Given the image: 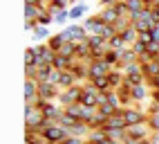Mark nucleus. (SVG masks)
Here are the masks:
<instances>
[{
  "label": "nucleus",
  "mask_w": 159,
  "mask_h": 144,
  "mask_svg": "<svg viewBox=\"0 0 159 144\" xmlns=\"http://www.w3.org/2000/svg\"><path fill=\"white\" fill-rule=\"evenodd\" d=\"M43 137L49 142V144H63L67 137H70V133L65 126H61L58 122H49V126L43 131Z\"/></svg>",
  "instance_id": "f257e3e1"
},
{
  "label": "nucleus",
  "mask_w": 159,
  "mask_h": 144,
  "mask_svg": "<svg viewBox=\"0 0 159 144\" xmlns=\"http://www.w3.org/2000/svg\"><path fill=\"white\" fill-rule=\"evenodd\" d=\"M81 97H83V86H72V88H65L58 95V106H63V108H67V106H72V104H81Z\"/></svg>",
  "instance_id": "f03ea898"
},
{
  "label": "nucleus",
  "mask_w": 159,
  "mask_h": 144,
  "mask_svg": "<svg viewBox=\"0 0 159 144\" xmlns=\"http://www.w3.org/2000/svg\"><path fill=\"white\" fill-rule=\"evenodd\" d=\"M34 50H36V68H40V65H52V61H54L56 52H54L47 43L34 45Z\"/></svg>",
  "instance_id": "7ed1b4c3"
},
{
  "label": "nucleus",
  "mask_w": 159,
  "mask_h": 144,
  "mask_svg": "<svg viewBox=\"0 0 159 144\" xmlns=\"http://www.w3.org/2000/svg\"><path fill=\"white\" fill-rule=\"evenodd\" d=\"M63 36H65V41H72V43H83V41H88V32L83 25H67L65 29L61 32Z\"/></svg>",
  "instance_id": "20e7f679"
},
{
  "label": "nucleus",
  "mask_w": 159,
  "mask_h": 144,
  "mask_svg": "<svg viewBox=\"0 0 159 144\" xmlns=\"http://www.w3.org/2000/svg\"><path fill=\"white\" fill-rule=\"evenodd\" d=\"M81 104L83 106H90V108H99V90L94 88L92 81H88L83 86V97H81Z\"/></svg>",
  "instance_id": "39448f33"
},
{
  "label": "nucleus",
  "mask_w": 159,
  "mask_h": 144,
  "mask_svg": "<svg viewBox=\"0 0 159 144\" xmlns=\"http://www.w3.org/2000/svg\"><path fill=\"white\" fill-rule=\"evenodd\" d=\"M123 117H125V124L128 126H134V124H143V122H148V117L143 110L139 108H130V106H123Z\"/></svg>",
  "instance_id": "423d86ee"
},
{
  "label": "nucleus",
  "mask_w": 159,
  "mask_h": 144,
  "mask_svg": "<svg viewBox=\"0 0 159 144\" xmlns=\"http://www.w3.org/2000/svg\"><path fill=\"white\" fill-rule=\"evenodd\" d=\"M125 131H128V140H134V142L148 140V137H150V133H152V128H150V124H148V122H143V124H134V126H128Z\"/></svg>",
  "instance_id": "0eeeda50"
},
{
  "label": "nucleus",
  "mask_w": 159,
  "mask_h": 144,
  "mask_svg": "<svg viewBox=\"0 0 159 144\" xmlns=\"http://www.w3.org/2000/svg\"><path fill=\"white\" fill-rule=\"evenodd\" d=\"M40 113L45 115L47 122H61V117L65 115V108H63V106H56L54 101H47V104L40 108Z\"/></svg>",
  "instance_id": "6e6552de"
},
{
  "label": "nucleus",
  "mask_w": 159,
  "mask_h": 144,
  "mask_svg": "<svg viewBox=\"0 0 159 144\" xmlns=\"http://www.w3.org/2000/svg\"><path fill=\"white\" fill-rule=\"evenodd\" d=\"M61 92H63V90H61L58 86H54V84H49V81H43V84H38V95L43 97L45 101H56Z\"/></svg>",
  "instance_id": "1a4fd4ad"
},
{
  "label": "nucleus",
  "mask_w": 159,
  "mask_h": 144,
  "mask_svg": "<svg viewBox=\"0 0 159 144\" xmlns=\"http://www.w3.org/2000/svg\"><path fill=\"white\" fill-rule=\"evenodd\" d=\"M110 65L108 63H105V61L101 59V61H92V63H90V81H94V79H99V77H108L110 74Z\"/></svg>",
  "instance_id": "9d476101"
},
{
  "label": "nucleus",
  "mask_w": 159,
  "mask_h": 144,
  "mask_svg": "<svg viewBox=\"0 0 159 144\" xmlns=\"http://www.w3.org/2000/svg\"><path fill=\"white\" fill-rule=\"evenodd\" d=\"M105 131H110V128H116V131H123V128H128V124H125V117H123V108L119 113H114V115L108 119V124L103 126Z\"/></svg>",
  "instance_id": "9b49d317"
},
{
  "label": "nucleus",
  "mask_w": 159,
  "mask_h": 144,
  "mask_svg": "<svg viewBox=\"0 0 159 144\" xmlns=\"http://www.w3.org/2000/svg\"><path fill=\"white\" fill-rule=\"evenodd\" d=\"M83 27H85V32H88V34H101L103 23H101L99 14H97V16H92V18H85V20H83Z\"/></svg>",
  "instance_id": "f8f14e48"
},
{
  "label": "nucleus",
  "mask_w": 159,
  "mask_h": 144,
  "mask_svg": "<svg viewBox=\"0 0 159 144\" xmlns=\"http://www.w3.org/2000/svg\"><path fill=\"white\" fill-rule=\"evenodd\" d=\"M76 84H79V79L74 77V72H70V70H63L61 72V77H58V88L61 90L72 88V86H76Z\"/></svg>",
  "instance_id": "ddd939ff"
},
{
  "label": "nucleus",
  "mask_w": 159,
  "mask_h": 144,
  "mask_svg": "<svg viewBox=\"0 0 159 144\" xmlns=\"http://www.w3.org/2000/svg\"><path fill=\"white\" fill-rule=\"evenodd\" d=\"M119 54H121V65H119V68H125V65L134 63V61H139V56L134 54V50H132L130 45L123 47V50H119Z\"/></svg>",
  "instance_id": "4468645a"
},
{
  "label": "nucleus",
  "mask_w": 159,
  "mask_h": 144,
  "mask_svg": "<svg viewBox=\"0 0 159 144\" xmlns=\"http://www.w3.org/2000/svg\"><path fill=\"white\" fill-rule=\"evenodd\" d=\"M99 18H101V23H103V25H114L119 16H116L114 7H103L101 12H99Z\"/></svg>",
  "instance_id": "2eb2a0df"
},
{
  "label": "nucleus",
  "mask_w": 159,
  "mask_h": 144,
  "mask_svg": "<svg viewBox=\"0 0 159 144\" xmlns=\"http://www.w3.org/2000/svg\"><path fill=\"white\" fill-rule=\"evenodd\" d=\"M119 36L123 38V43H125V45H130V47L137 43V41H139V32L134 29V25H130L128 29H123V32H121Z\"/></svg>",
  "instance_id": "dca6fc26"
},
{
  "label": "nucleus",
  "mask_w": 159,
  "mask_h": 144,
  "mask_svg": "<svg viewBox=\"0 0 159 144\" xmlns=\"http://www.w3.org/2000/svg\"><path fill=\"white\" fill-rule=\"evenodd\" d=\"M148 90H150V88H148L146 84L132 86V88H130V99H132V101H143V99L148 97Z\"/></svg>",
  "instance_id": "f3484780"
},
{
  "label": "nucleus",
  "mask_w": 159,
  "mask_h": 144,
  "mask_svg": "<svg viewBox=\"0 0 159 144\" xmlns=\"http://www.w3.org/2000/svg\"><path fill=\"white\" fill-rule=\"evenodd\" d=\"M72 61H74V59H67V56H63V54H58V52H56L54 61H52V68H54V70H58V72H63V70H70Z\"/></svg>",
  "instance_id": "a211bd4d"
},
{
  "label": "nucleus",
  "mask_w": 159,
  "mask_h": 144,
  "mask_svg": "<svg viewBox=\"0 0 159 144\" xmlns=\"http://www.w3.org/2000/svg\"><path fill=\"white\" fill-rule=\"evenodd\" d=\"M31 38H34V43H47L49 41V29L43 27V25H36L34 32H31Z\"/></svg>",
  "instance_id": "6ab92c4d"
},
{
  "label": "nucleus",
  "mask_w": 159,
  "mask_h": 144,
  "mask_svg": "<svg viewBox=\"0 0 159 144\" xmlns=\"http://www.w3.org/2000/svg\"><path fill=\"white\" fill-rule=\"evenodd\" d=\"M38 95V81L36 79H25V101L34 99Z\"/></svg>",
  "instance_id": "aec40b11"
},
{
  "label": "nucleus",
  "mask_w": 159,
  "mask_h": 144,
  "mask_svg": "<svg viewBox=\"0 0 159 144\" xmlns=\"http://www.w3.org/2000/svg\"><path fill=\"white\" fill-rule=\"evenodd\" d=\"M143 74H146L148 81L159 77V59H155V61H150L148 65H143Z\"/></svg>",
  "instance_id": "412c9836"
},
{
  "label": "nucleus",
  "mask_w": 159,
  "mask_h": 144,
  "mask_svg": "<svg viewBox=\"0 0 159 144\" xmlns=\"http://www.w3.org/2000/svg\"><path fill=\"white\" fill-rule=\"evenodd\" d=\"M103 61H105L110 68L121 65V54H119V50H108V52H105V56H103Z\"/></svg>",
  "instance_id": "4be33fe9"
},
{
  "label": "nucleus",
  "mask_w": 159,
  "mask_h": 144,
  "mask_svg": "<svg viewBox=\"0 0 159 144\" xmlns=\"http://www.w3.org/2000/svg\"><path fill=\"white\" fill-rule=\"evenodd\" d=\"M105 140H108V133H105L103 128H92L90 135H88V142H92V144H101Z\"/></svg>",
  "instance_id": "5701e85b"
},
{
  "label": "nucleus",
  "mask_w": 159,
  "mask_h": 144,
  "mask_svg": "<svg viewBox=\"0 0 159 144\" xmlns=\"http://www.w3.org/2000/svg\"><path fill=\"white\" fill-rule=\"evenodd\" d=\"M58 54L67 56V59H76V43H72V41H65L63 47L58 50Z\"/></svg>",
  "instance_id": "b1692460"
},
{
  "label": "nucleus",
  "mask_w": 159,
  "mask_h": 144,
  "mask_svg": "<svg viewBox=\"0 0 159 144\" xmlns=\"http://www.w3.org/2000/svg\"><path fill=\"white\" fill-rule=\"evenodd\" d=\"M54 72V68L52 65H40L38 72H36V81L38 84H43V81H49V74Z\"/></svg>",
  "instance_id": "393cba45"
},
{
  "label": "nucleus",
  "mask_w": 159,
  "mask_h": 144,
  "mask_svg": "<svg viewBox=\"0 0 159 144\" xmlns=\"http://www.w3.org/2000/svg\"><path fill=\"white\" fill-rule=\"evenodd\" d=\"M92 84H94V88H97L99 92H108V90H112V84H110L108 77H99V79H94Z\"/></svg>",
  "instance_id": "a878e982"
},
{
  "label": "nucleus",
  "mask_w": 159,
  "mask_h": 144,
  "mask_svg": "<svg viewBox=\"0 0 159 144\" xmlns=\"http://www.w3.org/2000/svg\"><path fill=\"white\" fill-rule=\"evenodd\" d=\"M63 43H65V36H63V34H54V36H49V41H47V45L54 50V52H58V50L63 47Z\"/></svg>",
  "instance_id": "bb28decb"
},
{
  "label": "nucleus",
  "mask_w": 159,
  "mask_h": 144,
  "mask_svg": "<svg viewBox=\"0 0 159 144\" xmlns=\"http://www.w3.org/2000/svg\"><path fill=\"white\" fill-rule=\"evenodd\" d=\"M85 12H88V5H85V2H79V5H74V7L70 9V18L76 20V18H81Z\"/></svg>",
  "instance_id": "cd10ccee"
},
{
  "label": "nucleus",
  "mask_w": 159,
  "mask_h": 144,
  "mask_svg": "<svg viewBox=\"0 0 159 144\" xmlns=\"http://www.w3.org/2000/svg\"><path fill=\"white\" fill-rule=\"evenodd\" d=\"M67 20H70V9H61V12L54 14V23L56 25H65Z\"/></svg>",
  "instance_id": "c85d7f7f"
},
{
  "label": "nucleus",
  "mask_w": 159,
  "mask_h": 144,
  "mask_svg": "<svg viewBox=\"0 0 159 144\" xmlns=\"http://www.w3.org/2000/svg\"><path fill=\"white\" fill-rule=\"evenodd\" d=\"M101 36H103L105 41H110V38H114V36H119V32L114 29V25H103V29H101Z\"/></svg>",
  "instance_id": "c756f323"
},
{
  "label": "nucleus",
  "mask_w": 159,
  "mask_h": 144,
  "mask_svg": "<svg viewBox=\"0 0 159 144\" xmlns=\"http://www.w3.org/2000/svg\"><path fill=\"white\" fill-rule=\"evenodd\" d=\"M121 108H116V106H112V104H103V106H99V113L101 115H105V117H112L114 113H119Z\"/></svg>",
  "instance_id": "7c9ffc66"
},
{
  "label": "nucleus",
  "mask_w": 159,
  "mask_h": 144,
  "mask_svg": "<svg viewBox=\"0 0 159 144\" xmlns=\"http://www.w3.org/2000/svg\"><path fill=\"white\" fill-rule=\"evenodd\" d=\"M81 104H72V106H67L65 108V115H70V117H74V119H81Z\"/></svg>",
  "instance_id": "2f4dec72"
},
{
  "label": "nucleus",
  "mask_w": 159,
  "mask_h": 144,
  "mask_svg": "<svg viewBox=\"0 0 159 144\" xmlns=\"http://www.w3.org/2000/svg\"><path fill=\"white\" fill-rule=\"evenodd\" d=\"M130 25H132V20H130V18H116V23H114V29L121 34L123 29H128Z\"/></svg>",
  "instance_id": "473e14b6"
},
{
  "label": "nucleus",
  "mask_w": 159,
  "mask_h": 144,
  "mask_svg": "<svg viewBox=\"0 0 159 144\" xmlns=\"http://www.w3.org/2000/svg\"><path fill=\"white\" fill-rule=\"evenodd\" d=\"M108 47H110V50H123V47H128V45L123 43V38H121V36H114V38L108 41Z\"/></svg>",
  "instance_id": "72a5a7b5"
},
{
  "label": "nucleus",
  "mask_w": 159,
  "mask_h": 144,
  "mask_svg": "<svg viewBox=\"0 0 159 144\" xmlns=\"http://www.w3.org/2000/svg\"><path fill=\"white\" fill-rule=\"evenodd\" d=\"M36 23H38V25H43V27H49L52 23H54V16L45 12V14H40V16H38V20H36Z\"/></svg>",
  "instance_id": "f704fd0d"
},
{
  "label": "nucleus",
  "mask_w": 159,
  "mask_h": 144,
  "mask_svg": "<svg viewBox=\"0 0 159 144\" xmlns=\"http://www.w3.org/2000/svg\"><path fill=\"white\" fill-rule=\"evenodd\" d=\"M25 65H36V50L29 47L25 52Z\"/></svg>",
  "instance_id": "c9c22d12"
},
{
  "label": "nucleus",
  "mask_w": 159,
  "mask_h": 144,
  "mask_svg": "<svg viewBox=\"0 0 159 144\" xmlns=\"http://www.w3.org/2000/svg\"><path fill=\"white\" fill-rule=\"evenodd\" d=\"M132 50H134V54H137V56H141V54L148 52V43H143V41H137V43L132 45Z\"/></svg>",
  "instance_id": "e433bc0d"
},
{
  "label": "nucleus",
  "mask_w": 159,
  "mask_h": 144,
  "mask_svg": "<svg viewBox=\"0 0 159 144\" xmlns=\"http://www.w3.org/2000/svg\"><path fill=\"white\" fill-rule=\"evenodd\" d=\"M148 124L155 133H159V113H150V117H148Z\"/></svg>",
  "instance_id": "4c0bfd02"
},
{
  "label": "nucleus",
  "mask_w": 159,
  "mask_h": 144,
  "mask_svg": "<svg viewBox=\"0 0 159 144\" xmlns=\"http://www.w3.org/2000/svg\"><path fill=\"white\" fill-rule=\"evenodd\" d=\"M139 41H143V43H152V29H148V32H139Z\"/></svg>",
  "instance_id": "58836bf2"
},
{
  "label": "nucleus",
  "mask_w": 159,
  "mask_h": 144,
  "mask_svg": "<svg viewBox=\"0 0 159 144\" xmlns=\"http://www.w3.org/2000/svg\"><path fill=\"white\" fill-rule=\"evenodd\" d=\"M63 144H88V142L83 140V137H72V135H70V137H67L65 142H63Z\"/></svg>",
  "instance_id": "ea45409f"
},
{
  "label": "nucleus",
  "mask_w": 159,
  "mask_h": 144,
  "mask_svg": "<svg viewBox=\"0 0 159 144\" xmlns=\"http://www.w3.org/2000/svg\"><path fill=\"white\" fill-rule=\"evenodd\" d=\"M58 77H61V72H58V70H54V72H52V74H49V84L58 86Z\"/></svg>",
  "instance_id": "a19ab883"
},
{
  "label": "nucleus",
  "mask_w": 159,
  "mask_h": 144,
  "mask_svg": "<svg viewBox=\"0 0 159 144\" xmlns=\"http://www.w3.org/2000/svg\"><path fill=\"white\" fill-rule=\"evenodd\" d=\"M38 23H36V20H25V29H27V32H34V27H36Z\"/></svg>",
  "instance_id": "79ce46f5"
},
{
  "label": "nucleus",
  "mask_w": 159,
  "mask_h": 144,
  "mask_svg": "<svg viewBox=\"0 0 159 144\" xmlns=\"http://www.w3.org/2000/svg\"><path fill=\"white\" fill-rule=\"evenodd\" d=\"M150 9H152V16H155V20L159 23V5H152Z\"/></svg>",
  "instance_id": "37998d69"
},
{
  "label": "nucleus",
  "mask_w": 159,
  "mask_h": 144,
  "mask_svg": "<svg viewBox=\"0 0 159 144\" xmlns=\"http://www.w3.org/2000/svg\"><path fill=\"white\" fill-rule=\"evenodd\" d=\"M114 2H116V0H101L103 7H114Z\"/></svg>",
  "instance_id": "c03bdc74"
},
{
  "label": "nucleus",
  "mask_w": 159,
  "mask_h": 144,
  "mask_svg": "<svg viewBox=\"0 0 159 144\" xmlns=\"http://www.w3.org/2000/svg\"><path fill=\"white\" fill-rule=\"evenodd\" d=\"M25 5H45L43 0H25Z\"/></svg>",
  "instance_id": "a18cd8bd"
},
{
  "label": "nucleus",
  "mask_w": 159,
  "mask_h": 144,
  "mask_svg": "<svg viewBox=\"0 0 159 144\" xmlns=\"http://www.w3.org/2000/svg\"><path fill=\"white\" fill-rule=\"evenodd\" d=\"M150 113H159V104H155V106L150 108Z\"/></svg>",
  "instance_id": "49530a36"
},
{
  "label": "nucleus",
  "mask_w": 159,
  "mask_h": 144,
  "mask_svg": "<svg viewBox=\"0 0 159 144\" xmlns=\"http://www.w3.org/2000/svg\"><path fill=\"white\" fill-rule=\"evenodd\" d=\"M155 5V0H146V7H152Z\"/></svg>",
  "instance_id": "de8ad7c7"
},
{
  "label": "nucleus",
  "mask_w": 159,
  "mask_h": 144,
  "mask_svg": "<svg viewBox=\"0 0 159 144\" xmlns=\"http://www.w3.org/2000/svg\"><path fill=\"white\" fill-rule=\"evenodd\" d=\"M43 2H45V5H52V2H54V0H43Z\"/></svg>",
  "instance_id": "09e8293b"
},
{
  "label": "nucleus",
  "mask_w": 159,
  "mask_h": 144,
  "mask_svg": "<svg viewBox=\"0 0 159 144\" xmlns=\"http://www.w3.org/2000/svg\"><path fill=\"white\" fill-rule=\"evenodd\" d=\"M123 2H128V0H123Z\"/></svg>",
  "instance_id": "8fccbe9b"
}]
</instances>
